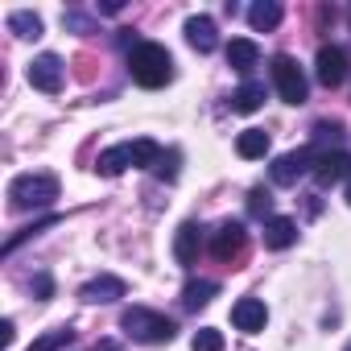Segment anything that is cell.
Wrapping results in <instances>:
<instances>
[{
  "instance_id": "6da1fadb",
  "label": "cell",
  "mask_w": 351,
  "mask_h": 351,
  "mask_svg": "<svg viewBox=\"0 0 351 351\" xmlns=\"http://www.w3.org/2000/svg\"><path fill=\"white\" fill-rule=\"evenodd\" d=\"M128 75H132V83H141V87H165L169 79H173V58H169V50L165 46H157V42H145V46H136L132 54H128Z\"/></svg>"
},
{
  "instance_id": "7a4b0ae2",
  "label": "cell",
  "mask_w": 351,
  "mask_h": 351,
  "mask_svg": "<svg viewBox=\"0 0 351 351\" xmlns=\"http://www.w3.org/2000/svg\"><path fill=\"white\" fill-rule=\"evenodd\" d=\"M58 199V178L54 173H21L9 186V203L13 211H34V207H50Z\"/></svg>"
},
{
  "instance_id": "3957f363",
  "label": "cell",
  "mask_w": 351,
  "mask_h": 351,
  "mask_svg": "<svg viewBox=\"0 0 351 351\" xmlns=\"http://www.w3.org/2000/svg\"><path fill=\"white\" fill-rule=\"evenodd\" d=\"M120 326H124V335H128V339H136V343H169V339H173V330H178V326H173L165 314L145 310V306L124 310Z\"/></svg>"
},
{
  "instance_id": "277c9868",
  "label": "cell",
  "mask_w": 351,
  "mask_h": 351,
  "mask_svg": "<svg viewBox=\"0 0 351 351\" xmlns=\"http://www.w3.org/2000/svg\"><path fill=\"white\" fill-rule=\"evenodd\" d=\"M273 83H277V91H281L285 104H306V75H302L298 58L277 54L273 58Z\"/></svg>"
},
{
  "instance_id": "5b68a950",
  "label": "cell",
  "mask_w": 351,
  "mask_h": 351,
  "mask_svg": "<svg viewBox=\"0 0 351 351\" xmlns=\"http://www.w3.org/2000/svg\"><path fill=\"white\" fill-rule=\"evenodd\" d=\"M318 157H322V153H314V145H306V149H293V153L277 157V161H273V182H277V186H293L306 169H314V165H318Z\"/></svg>"
},
{
  "instance_id": "8992f818",
  "label": "cell",
  "mask_w": 351,
  "mask_h": 351,
  "mask_svg": "<svg viewBox=\"0 0 351 351\" xmlns=\"http://www.w3.org/2000/svg\"><path fill=\"white\" fill-rule=\"evenodd\" d=\"M62 79H66V66H62L58 54H42V58L29 62V83H34L38 91L58 95V91H62Z\"/></svg>"
},
{
  "instance_id": "52a82bcc",
  "label": "cell",
  "mask_w": 351,
  "mask_h": 351,
  "mask_svg": "<svg viewBox=\"0 0 351 351\" xmlns=\"http://www.w3.org/2000/svg\"><path fill=\"white\" fill-rule=\"evenodd\" d=\"M347 50H339V46H322L318 50V58H314V79L322 83V87H339L343 79H347Z\"/></svg>"
},
{
  "instance_id": "ba28073f",
  "label": "cell",
  "mask_w": 351,
  "mask_h": 351,
  "mask_svg": "<svg viewBox=\"0 0 351 351\" xmlns=\"http://www.w3.org/2000/svg\"><path fill=\"white\" fill-rule=\"evenodd\" d=\"M314 178H318V186H339V182H351V153H347V149L322 153V157H318V165H314Z\"/></svg>"
},
{
  "instance_id": "9c48e42d",
  "label": "cell",
  "mask_w": 351,
  "mask_h": 351,
  "mask_svg": "<svg viewBox=\"0 0 351 351\" xmlns=\"http://www.w3.org/2000/svg\"><path fill=\"white\" fill-rule=\"evenodd\" d=\"M244 244H248V232H244V223H219V232L211 236V252L219 256V261H240L244 256Z\"/></svg>"
},
{
  "instance_id": "30bf717a",
  "label": "cell",
  "mask_w": 351,
  "mask_h": 351,
  "mask_svg": "<svg viewBox=\"0 0 351 351\" xmlns=\"http://www.w3.org/2000/svg\"><path fill=\"white\" fill-rule=\"evenodd\" d=\"M232 322H236V330L256 335V330H265L269 310H265V302H261V298H240V302L232 306Z\"/></svg>"
},
{
  "instance_id": "8fae6325",
  "label": "cell",
  "mask_w": 351,
  "mask_h": 351,
  "mask_svg": "<svg viewBox=\"0 0 351 351\" xmlns=\"http://www.w3.org/2000/svg\"><path fill=\"white\" fill-rule=\"evenodd\" d=\"M124 293H128V285H124L120 277H112V273L91 277V281L79 289V298H83V302H91V306H95V302H116V298H124Z\"/></svg>"
},
{
  "instance_id": "7c38bea8",
  "label": "cell",
  "mask_w": 351,
  "mask_h": 351,
  "mask_svg": "<svg viewBox=\"0 0 351 351\" xmlns=\"http://www.w3.org/2000/svg\"><path fill=\"white\" fill-rule=\"evenodd\" d=\"M199 248H203V228L199 223H182L178 236H173V256H178V265H195Z\"/></svg>"
},
{
  "instance_id": "4fadbf2b",
  "label": "cell",
  "mask_w": 351,
  "mask_h": 351,
  "mask_svg": "<svg viewBox=\"0 0 351 351\" xmlns=\"http://www.w3.org/2000/svg\"><path fill=\"white\" fill-rule=\"evenodd\" d=\"M186 42H191L199 54H211V50L219 46V29H215V21H211V17H191V21H186Z\"/></svg>"
},
{
  "instance_id": "5bb4252c",
  "label": "cell",
  "mask_w": 351,
  "mask_h": 351,
  "mask_svg": "<svg viewBox=\"0 0 351 351\" xmlns=\"http://www.w3.org/2000/svg\"><path fill=\"white\" fill-rule=\"evenodd\" d=\"M136 169V153H132V145H116V149H104L99 153V161H95V169L104 173V178H116V173H124V169Z\"/></svg>"
},
{
  "instance_id": "9a60e30c",
  "label": "cell",
  "mask_w": 351,
  "mask_h": 351,
  "mask_svg": "<svg viewBox=\"0 0 351 351\" xmlns=\"http://www.w3.org/2000/svg\"><path fill=\"white\" fill-rule=\"evenodd\" d=\"M293 240H298V223H293V219H285V215L265 219V248L281 252V248H289Z\"/></svg>"
},
{
  "instance_id": "2e32d148",
  "label": "cell",
  "mask_w": 351,
  "mask_h": 351,
  "mask_svg": "<svg viewBox=\"0 0 351 351\" xmlns=\"http://www.w3.org/2000/svg\"><path fill=\"white\" fill-rule=\"evenodd\" d=\"M256 58H261L256 42H248V38H232V42H228V66H232V71L248 75V71L256 66Z\"/></svg>"
},
{
  "instance_id": "e0dca14e",
  "label": "cell",
  "mask_w": 351,
  "mask_h": 351,
  "mask_svg": "<svg viewBox=\"0 0 351 351\" xmlns=\"http://www.w3.org/2000/svg\"><path fill=\"white\" fill-rule=\"evenodd\" d=\"M248 25H252L256 34L277 29V25H281V5H273V0H261V5H252V9H248Z\"/></svg>"
},
{
  "instance_id": "ac0fdd59",
  "label": "cell",
  "mask_w": 351,
  "mask_h": 351,
  "mask_svg": "<svg viewBox=\"0 0 351 351\" xmlns=\"http://www.w3.org/2000/svg\"><path fill=\"white\" fill-rule=\"evenodd\" d=\"M236 149H240V157L256 161V157H265V153H269V132H265V128H244V132H240V141H236Z\"/></svg>"
},
{
  "instance_id": "d6986e66",
  "label": "cell",
  "mask_w": 351,
  "mask_h": 351,
  "mask_svg": "<svg viewBox=\"0 0 351 351\" xmlns=\"http://www.w3.org/2000/svg\"><path fill=\"white\" fill-rule=\"evenodd\" d=\"M215 293H219L215 281H186V289H182V306H186V310H203Z\"/></svg>"
},
{
  "instance_id": "ffe728a7",
  "label": "cell",
  "mask_w": 351,
  "mask_h": 351,
  "mask_svg": "<svg viewBox=\"0 0 351 351\" xmlns=\"http://www.w3.org/2000/svg\"><path fill=\"white\" fill-rule=\"evenodd\" d=\"M261 104H265V87H261V83H244V87L232 95V112H244V116L256 112Z\"/></svg>"
},
{
  "instance_id": "44dd1931",
  "label": "cell",
  "mask_w": 351,
  "mask_h": 351,
  "mask_svg": "<svg viewBox=\"0 0 351 351\" xmlns=\"http://www.w3.org/2000/svg\"><path fill=\"white\" fill-rule=\"evenodd\" d=\"M9 34H17V38H42V17L38 13H9Z\"/></svg>"
},
{
  "instance_id": "7402d4cb",
  "label": "cell",
  "mask_w": 351,
  "mask_h": 351,
  "mask_svg": "<svg viewBox=\"0 0 351 351\" xmlns=\"http://www.w3.org/2000/svg\"><path fill=\"white\" fill-rule=\"evenodd\" d=\"M191 347H195V351H223V335H219L215 326H203V330H195Z\"/></svg>"
},
{
  "instance_id": "603a6c76",
  "label": "cell",
  "mask_w": 351,
  "mask_h": 351,
  "mask_svg": "<svg viewBox=\"0 0 351 351\" xmlns=\"http://www.w3.org/2000/svg\"><path fill=\"white\" fill-rule=\"evenodd\" d=\"M75 339V330H66V326H58V330H50V335H42L29 351H58V347H66Z\"/></svg>"
},
{
  "instance_id": "cb8c5ba5",
  "label": "cell",
  "mask_w": 351,
  "mask_h": 351,
  "mask_svg": "<svg viewBox=\"0 0 351 351\" xmlns=\"http://www.w3.org/2000/svg\"><path fill=\"white\" fill-rule=\"evenodd\" d=\"M269 207H273V195H269L265 186H256V191L248 195V211H252V215H269Z\"/></svg>"
},
{
  "instance_id": "d4e9b609",
  "label": "cell",
  "mask_w": 351,
  "mask_h": 351,
  "mask_svg": "<svg viewBox=\"0 0 351 351\" xmlns=\"http://www.w3.org/2000/svg\"><path fill=\"white\" fill-rule=\"evenodd\" d=\"M157 178H178V153H161V161H157Z\"/></svg>"
},
{
  "instance_id": "484cf974",
  "label": "cell",
  "mask_w": 351,
  "mask_h": 351,
  "mask_svg": "<svg viewBox=\"0 0 351 351\" xmlns=\"http://www.w3.org/2000/svg\"><path fill=\"white\" fill-rule=\"evenodd\" d=\"M13 335H17V330H13V322L5 318V322H0V343H5V347H13Z\"/></svg>"
},
{
  "instance_id": "4316f807",
  "label": "cell",
  "mask_w": 351,
  "mask_h": 351,
  "mask_svg": "<svg viewBox=\"0 0 351 351\" xmlns=\"http://www.w3.org/2000/svg\"><path fill=\"white\" fill-rule=\"evenodd\" d=\"M34 289H38V298H50V289H54V281H50V277H38V281H34Z\"/></svg>"
},
{
  "instance_id": "83f0119b",
  "label": "cell",
  "mask_w": 351,
  "mask_h": 351,
  "mask_svg": "<svg viewBox=\"0 0 351 351\" xmlns=\"http://www.w3.org/2000/svg\"><path fill=\"white\" fill-rule=\"evenodd\" d=\"M347 207H351V182H347Z\"/></svg>"
},
{
  "instance_id": "f1b7e54d",
  "label": "cell",
  "mask_w": 351,
  "mask_h": 351,
  "mask_svg": "<svg viewBox=\"0 0 351 351\" xmlns=\"http://www.w3.org/2000/svg\"><path fill=\"white\" fill-rule=\"evenodd\" d=\"M343 351H351V343H347V347H343Z\"/></svg>"
}]
</instances>
